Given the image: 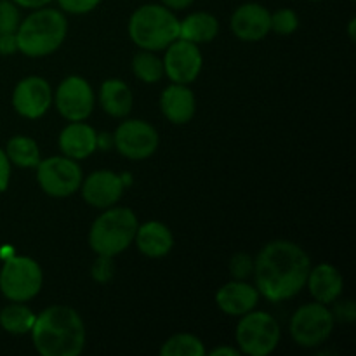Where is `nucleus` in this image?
<instances>
[{
	"instance_id": "obj_1",
	"label": "nucleus",
	"mask_w": 356,
	"mask_h": 356,
	"mask_svg": "<svg viewBox=\"0 0 356 356\" xmlns=\"http://www.w3.org/2000/svg\"><path fill=\"white\" fill-rule=\"evenodd\" d=\"M312 263L305 250L294 242L275 240L264 245L254 261L257 292L268 301L294 298L306 285Z\"/></svg>"
},
{
	"instance_id": "obj_2",
	"label": "nucleus",
	"mask_w": 356,
	"mask_h": 356,
	"mask_svg": "<svg viewBox=\"0 0 356 356\" xmlns=\"http://www.w3.org/2000/svg\"><path fill=\"white\" fill-rule=\"evenodd\" d=\"M35 350L42 356H76L86 346V327L79 313L68 306H51L31 327Z\"/></svg>"
},
{
	"instance_id": "obj_3",
	"label": "nucleus",
	"mask_w": 356,
	"mask_h": 356,
	"mask_svg": "<svg viewBox=\"0 0 356 356\" xmlns=\"http://www.w3.org/2000/svg\"><path fill=\"white\" fill-rule=\"evenodd\" d=\"M68 23L65 14L56 9H38L16 30L17 49L30 58H42L58 51L65 42Z\"/></svg>"
},
{
	"instance_id": "obj_4",
	"label": "nucleus",
	"mask_w": 356,
	"mask_h": 356,
	"mask_svg": "<svg viewBox=\"0 0 356 356\" xmlns=\"http://www.w3.org/2000/svg\"><path fill=\"white\" fill-rule=\"evenodd\" d=\"M129 35L138 47L160 51L179 38V19L165 6H141L129 19Z\"/></svg>"
},
{
	"instance_id": "obj_5",
	"label": "nucleus",
	"mask_w": 356,
	"mask_h": 356,
	"mask_svg": "<svg viewBox=\"0 0 356 356\" xmlns=\"http://www.w3.org/2000/svg\"><path fill=\"white\" fill-rule=\"evenodd\" d=\"M138 226V218L131 209L108 207L90 228V249L97 256H117L134 242Z\"/></svg>"
},
{
	"instance_id": "obj_6",
	"label": "nucleus",
	"mask_w": 356,
	"mask_h": 356,
	"mask_svg": "<svg viewBox=\"0 0 356 356\" xmlns=\"http://www.w3.org/2000/svg\"><path fill=\"white\" fill-rule=\"evenodd\" d=\"M42 270L28 256L7 257L0 271V291L9 301L24 302L40 292Z\"/></svg>"
},
{
	"instance_id": "obj_7",
	"label": "nucleus",
	"mask_w": 356,
	"mask_h": 356,
	"mask_svg": "<svg viewBox=\"0 0 356 356\" xmlns=\"http://www.w3.org/2000/svg\"><path fill=\"white\" fill-rule=\"evenodd\" d=\"M236 327V343L240 351L250 356H268L280 343V327L277 320L264 312L242 315Z\"/></svg>"
},
{
	"instance_id": "obj_8",
	"label": "nucleus",
	"mask_w": 356,
	"mask_h": 356,
	"mask_svg": "<svg viewBox=\"0 0 356 356\" xmlns=\"http://www.w3.org/2000/svg\"><path fill=\"white\" fill-rule=\"evenodd\" d=\"M334 329V313L322 302L305 305L291 320L292 339L305 348H315L325 343Z\"/></svg>"
},
{
	"instance_id": "obj_9",
	"label": "nucleus",
	"mask_w": 356,
	"mask_h": 356,
	"mask_svg": "<svg viewBox=\"0 0 356 356\" xmlns=\"http://www.w3.org/2000/svg\"><path fill=\"white\" fill-rule=\"evenodd\" d=\"M37 179L42 190L51 197H70L82 184V169L68 156H51L38 162Z\"/></svg>"
},
{
	"instance_id": "obj_10",
	"label": "nucleus",
	"mask_w": 356,
	"mask_h": 356,
	"mask_svg": "<svg viewBox=\"0 0 356 356\" xmlns=\"http://www.w3.org/2000/svg\"><path fill=\"white\" fill-rule=\"evenodd\" d=\"M58 111L70 122H82L92 113L94 94L82 76H68L56 90Z\"/></svg>"
},
{
	"instance_id": "obj_11",
	"label": "nucleus",
	"mask_w": 356,
	"mask_h": 356,
	"mask_svg": "<svg viewBox=\"0 0 356 356\" xmlns=\"http://www.w3.org/2000/svg\"><path fill=\"white\" fill-rule=\"evenodd\" d=\"M113 143L118 152L132 160L148 159L159 146V134L143 120H127L115 131Z\"/></svg>"
},
{
	"instance_id": "obj_12",
	"label": "nucleus",
	"mask_w": 356,
	"mask_h": 356,
	"mask_svg": "<svg viewBox=\"0 0 356 356\" xmlns=\"http://www.w3.org/2000/svg\"><path fill=\"white\" fill-rule=\"evenodd\" d=\"M163 58V73L174 83H191L202 70V52L193 42L176 38L167 45Z\"/></svg>"
},
{
	"instance_id": "obj_13",
	"label": "nucleus",
	"mask_w": 356,
	"mask_h": 356,
	"mask_svg": "<svg viewBox=\"0 0 356 356\" xmlns=\"http://www.w3.org/2000/svg\"><path fill=\"white\" fill-rule=\"evenodd\" d=\"M52 103V90L42 76H28L21 80L13 94V104L21 117L40 118Z\"/></svg>"
},
{
	"instance_id": "obj_14",
	"label": "nucleus",
	"mask_w": 356,
	"mask_h": 356,
	"mask_svg": "<svg viewBox=\"0 0 356 356\" xmlns=\"http://www.w3.org/2000/svg\"><path fill=\"white\" fill-rule=\"evenodd\" d=\"M124 193V179L111 170L92 172L82 184L83 200L97 209H108L117 204Z\"/></svg>"
},
{
	"instance_id": "obj_15",
	"label": "nucleus",
	"mask_w": 356,
	"mask_h": 356,
	"mask_svg": "<svg viewBox=\"0 0 356 356\" xmlns=\"http://www.w3.org/2000/svg\"><path fill=\"white\" fill-rule=\"evenodd\" d=\"M232 30L240 40H263L271 30V13L259 3H243L233 13Z\"/></svg>"
},
{
	"instance_id": "obj_16",
	"label": "nucleus",
	"mask_w": 356,
	"mask_h": 356,
	"mask_svg": "<svg viewBox=\"0 0 356 356\" xmlns=\"http://www.w3.org/2000/svg\"><path fill=\"white\" fill-rule=\"evenodd\" d=\"M259 301V292L256 287L242 280L229 282L222 285L216 294V302L226 315L242 316L252 312Z\"/></svg>"
},
{
	"instance_id": "obj_17",
	"label": "nucleus",
	"mask_w": 356,
	"mask_h": 356,
	"mask_svg": "<svg viewBox=\"0 0 356 356\" xmlns=\"http://www.w3.org/2000/svg\"><path fill=\"white\" fill-rule=\"evenodd\" d=\"M59 148L68 159H87L97 148L96 131L82 122H72L68 127L63 129L61 136H59Z\"/></svg>"
},
{
	"instance_id": "obj_18",
	"label": "nucleus",
	"mask_w": 356,
	"mask_h": 356,
	"mask_svg": "<svg viewBox=\"0 0 356 356\" xmlns=\"http://www.w3.org/2000/svg\"><path fill=\"white\" fill-rule=\"evenodd\" d=\"M195 96L184 83H172L167 87L160 99V108L165 118L172 124H188L195 115Z\"/></svg>"
},
{
	"instance_id": "obj_19",
	"label": "nucleus",
	"mask_w": 356,
	"mask_h": 356,
	"mask_svg": "<svg viewBox=\"0 0 356 356\" xmlns=\"http://www.w3.org/2000/svg\"><path fill=\"white\" fill-rule=\"evenodd\" d=\"M306 284L313 298L322 305H330L343 294V277L332 264H318L309 270Z\"/></svg>"
},
{
	"instance_id": "obj_20",
	"label": "nucleus",
	"mask_w": 356,
	"mask_h": 356,
	"mask_svg": "<svg viewBox=\"0 0 356 356\" xmlns=\"http://www.w3.org/2000/svg\"><path fill=\"white\" fill-rule=\"evenodd\" d=\"M134 240L138 243V249L148 257L167 256L174 245L170 229L159 221H149L146 225L138 226Z\"/></svg>"
},
{
	"instance_id": "obj_21",
	"label": "nucleus",
	"mask_w": 356,
	"mask_h": 356,
	"mask_svg": "<svg viewBox=\"0 0 356 356\" xmlns=\"http://www.w3.org/2000/svg\"><path fill=\"white\" fill-rule=\"evenodd\" d=\"M99 101L103 110L111 117H127L132 110L134 97L127 83L111 79L101 86Z\"/></svg>"
},
{
	"instance_id": "obj_22",
	"label": "nucleus",
	"mask_w": 356,
	"mask_h": 356,
	"mask_svg": "<svg viewBox=\"0 0 356 356\" xmlns=\"http://www.w3.org/2000/svg\"><path fill=\"white\" fill-rule=\"evenodd\" d=\"M219 31V23L212 14L193 13L179 21V38L193 44H205L214 40Z\"/></svg>"
},
{
	"instance_id": "obj_23",
	"label": "nucleus",
	"mask_w": 356,
	"mask_h": 356,
	"mask_svg": "<svg viewBox=\"0 0 356 356\" xmlns=\"http://www.w3.org/2000/svg\"><path fill=\"white\" fill-rule=\"evenodd\" d=\"M35 318L30 308H26L21 302H14V305L7 306L0 312V325L6 332L9 334H26L30 332L33 327Z\"/></svg>"
},
{
	"instance_id": "obj_24",
	"label": "nucleus",
	"mask_w": 356,
	"mask_h": 356,
	"mask_svg": "<svg viewBox=\"0 0 356 356\" xmlns=\"http://www.w3.org/2000/svg\"><path fill=\"white\" fill-rule=\"evenodd\" d=\"M6 155L9 162L16 163L17 167H37L40 162V152L37 143L31 138L16 136L7 143Z\"/></svg>"
},
{
	"instance_id": "obj_25",
	"label": "nucleus",
	"mask_w": 356,
	"mask_h": 356,
	"mask_svg": "<svg viewBox=\"0 0 356 356\" xmlns=\"http://www.w3.org/2000/svg\"><path fill=\"white\" fill-rule=\"evenodd\" d=\"M132 70H134L136 76L146 83H155L162 79L163 75V61L156 58L152 51H145L134 56L132 61Z\"/></svg>"
},
{
	"instance_id": "obj_26",
	"label": "nucleus",
	"mask_w": 356,
	"mask_h": 356,
	"mask_svg": "<svg viewBox=\"0 0 356 356\" xmlns=\"http://www.w3.org/2000/svg\"><path fill=\"white\" fill-rule=\"evenodd\" d=\"M162 356H204L205 348L198 337L191 334H177L172 336L160 350Z\"/></svg>"
},
{
	"instance_id": "obj_27",
	"label": "nucleus",
	"mask_w": 356,
	"mask_h": 356,
	"mask_svg": "<svg viewBox=\"0 0 356 356\" xmlns=\"http://www.w3.org/2000/svg\"><path fill=\"white\" fill-rule=\"evenodd\" d=\"M299 19L298 14L292 9H280L271 14V30L280 35H291L298 30Z\"/></svg>"
},
{
	"instance_id": "obj_28",
	"label": "nucleus",
	"mask_w": 356,
	"mask_h": 356,
	"mask_svg": "<svg viewBox=\"0 0 356 356\" xmlns=\"http://www.w3.org/2000/svg\"><path fill=\"white\" fill-rule=\"evenodd\" d=\"M19 28V10L9 0H0V33H16Z\"/></svg>"
},
{
	"instance_id": "obj_29",
	"label": "nucleus",
	"mask_w": 356,
	"mask_h": 356,
	"mask_svg": "<svg viewBox=\"0 0 356 356\" xmlns=\"http://www.w3.org/2000/svg\"><path fill=\"white\" fill-rule=\"evenodd\" d=\"M229 271L236 280H245L249 275L254 273V261L249 254H235L229 261Z\"/></svg>"
},
{
	"instance_id": "obj_30",
	"label": "nucleus",
	"mask_w": 356,
	"mask_h": 356,
	"mask_svg": "<svg viewBox=\"0 0 356 356\" xmlns=\"http://www.w3.org/2000/svg\"><path fill=\"white\" fill-rule=\"evenodd\" d=\"M115 273V264H113V257L111 256H99L96 261H94L92 268H90V275L96 282H110L111 277Z\"/></svg>"
},
{
	"instance_id": "obj_31",
	"label": "nucleus",
	"mask_w": 356,
	"mask_h": 356,
	"mask_svg": "<svg viewBox=\"0 0 356 356\" xmlns=\"http://www.w3.org/2000/svg\"><path fill=\"white\" fill-rule=\"evenodd\" d=\"M101 0H58L59 7L70 14H86L96 9Z\"/></svg>"
},
{
	"instance_id": "obj_32",
	"label": "nucleus",
	"mask_w": 356,
	"mask_h": 356,
	"mask_svg": "<svg viewBox=\"0 0 356 356\" xmlns=\"http://www.w3.org/2000/svg\"><path fill=\"white\" fill-rule=\"evenodd\" d=\"M16 51H19L16 33H0V54L9 56Z\"/></svg>"
},
{
	"instance_id": "obj_33",
	"label": "nucleus",
	"mask_w": 356,
	"mask_h": 356,
	"mask_svg": "<svg viewBox=\"0 0 356 356\" xmlns=\"http://www.w3.org/2000/svg\"><path fill=\"white\" fill-rule=\"evenodd\" d=\"M9 177H10V162L7 159L6 152L0 148V191H3L9 184Z\"/></svg>"
},
{
	"instance_id": "obj_34",
	"label": "nucleus",
	"mask_w": 356,
	"mask_h": 356,
	"mask_svg": "<svg viewBox=\"0 0 356 356\" xmlns=\"http://www.w3.org/2000/svg\"><path fill=\"white\" fill-rule=\"evenodd\" d=\"M336 313H337V318L339 320H344V322H353L355 316H356V312H355V305L351 301H344L343 305H339L336 308Z\"/></svg>"
},
{
	"instance_id": "obj_35",
	"label": "nucleus",
	"mask_w": 356,
	"mask_h": 356,
	"mask_svg": "<svg viewBox=\"0 0 356 356\" xmlns=\"http://www.w3.org/2000/svg\"><path fill=\"white\" fill-rule=\"evenodd\" d=\"M13 2L21 7H26V9H40V7L47 6L51 0H13Z\"/></svg>"
},
{
	"instance_id": "obj_36",
	"label": "nucleus",
	"mask_w": 356,
	"mask_h": 356,
	"mask_svg": "<svg viewBox=\"0 0 356 356\" xmlns=\"http://www.w3.org/2000/svg\"><path fill=\"white\" fill-rule=\"evenodd\" d=\"M195 0H162V3L165 7H169V9H186V7H190L191 3H193Z\"/></svg>"
},
{
	"instance_id": "obj_37",
	"label": "nucleus",
	"mask_w": 356,
	"mask_h": 356,
	"mask_svg": "<svg viewBox=\"0 0 356 356\" xmlns=\"http://www.w3.org/2000/svg\"><path fill=\"white\" fill-rule=\"evenodd\" d=\"M242 351L240 350H235V348H229V346H221V348H216V350H212L211 356H240Z\"/></svg>"
},
{
	"instance_id": "obj_38",
	"label": "nucleus",
	"mask_w": 356,
	"mask_h": 356,
	"mask_svg": "<svg viewBox=\"0 0 356 356\" xmlns=\"http://www.w3.org/2000/svg\"><path fill=\"white\" fill-rule=\"evenodd\" d=\"M355 24H356V19L353 17V19L350 21V38L351 40H355Z\"/></svg>"
},
{
	"instance_id": "obj_39",
	"label": "nucleus",
	"mask_w": 356,
	"mask_h": 356,
	"mask_svg": "<svg viewBox=\"0 0 356 356\" xmlns=\"http://www.w3.org/2000/svg\"><path fill=\"white\" fill-rule=\"evenodd\" d=\"M313 2H320V0H313Z\"/></svg>"
},
{
	"instance_id": "obj_40",
	"label": "nucleus",
	"mask_w": 356,
	"mask_h": 356,
	"mask_svg": "<svg viewBox=\"0 0 356 356\" xmlns=\"http://www.w3.org/2000/svg\"><path fill=\"white\" fill-rule=\"evenodd\" d=\"M351 2H355V0H351Z\"/></svg>"
}]
</instances>
